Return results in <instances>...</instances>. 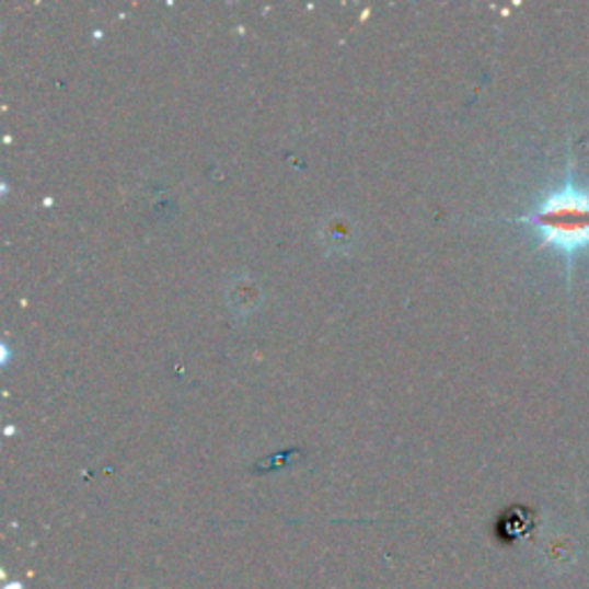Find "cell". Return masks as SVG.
Listing matches in <instances>:
<instances>
[{"mask_svg":"<svg viewBox=\"0 0 589 589\" xmlns=\"http://www.w3.org/2000/svg\"><path fill=\"white\" fill-rule=\"evenodd\" d=\"M532 226L541 235V249H555L566 261V279L571 281L574 258L589 252V187L580 185L574 175V160L569 152L564 185L543 196L539 206L516 219Z\"/></svg>","mask_w":589,"mask_h":589,"instance_id":"cell-1","label":"cell"}]
</instances>
